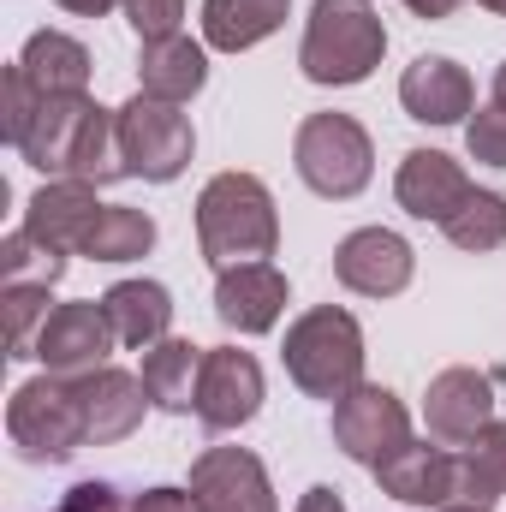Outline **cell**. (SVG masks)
<instances>
[{"label": "cell", "instance_id": "obj_2", "mask_svg": "<svg viewBox=\"0 0 506 512\" xmlns=\"http://www.w3.org/2000/svg\"><path fill=\"white\" fill-rule=\"evenodd\" d=\"M197 251L215 274L239 262H268L280 251L274 191L256 173H215L197 191Z\"/></svg>", "mask_w": 506, "mask_h": 512}, {"label": "cell", "instance_id": "obj_24", "mask_svg": "<svg viewBox=\"0 0 506 512\" xmlns=\"http://www.w3.org/2000/svg\"><path fill=\"white\" fill-rule=\"evenodd\" d=\"M18 66L30 72V84L42 96H84L90 90V48L66 30H36L18 54Z\"/></svg>", "mask_w": 506, "mask_h": 512}, {"label": "cell", "instance_id": "obj_26", "mask_svg": "<svg viewBox=\"0 0 506 512\" xmlns=\"http://www.w3.org/2000/svg\"><path fill=\"white\" fill-rule=\"evenodd\" d=\"M459 251L483 256V251H501L506 245V197L501 191H483V185H471V197L453 209V221L441 227Z\"/></svg>", "mask_w": 506, "mask_h": 512}, {"label": "cell", "instance_id": "obj_39", "mask_svg": "<svg viewBox=\"0 0 506 512\" xmlns=\"http://www.w3.org/2000/svg\"><path fill=\"white\" fill-rule=\"evenodd\" d=\"M477 6H489V12H501L506 18V0H477Z\"/></svg>", "mask_w": 506, "mask_h": 512}, {"label": "cell", "instance_id": "obj_12", "mask_svg": "<svg viewBox=\"0 0 506 512\" xmlns=\"http://www.w3.org/2000/svg\"><path fill=\"white\" fill-rule=\"evenodd\" d=\"M417 274V251L393 227H358L334 245V280L358 298H399Z\"/></svg>", "mask_w": 506, "mask_h": 512}, {"label": "cell", "instance_id": "obj_7", "mask_svg": "<svg viewBox=\"0 0 506 512\" xmlns=\"http://www.w3.org/2000/svg\"><path fill=\"white\" fill-rule=\"evenodd\" d=\"M114 126H120L126 179H143V185H173L197 155V131H191V114H179V102H155L137 90L126 108H114Z\"/></svg>", "mask_w": 506, "mask_h": 512}, {"label": "cell", "instance_id": "obj_22", "mask_svg": "<svg viewBox=\"0 0 506 512\" xmlns=\"http://www.w3.org/2000/svg\"><path fill=\"white\" fill-rule=\"evenodd\" d=\"M203 352H209V346H191V340H179V334H167V340H155V346L143 352V393H149L155 411H167V417L197 411Z\"/></svg>", "mask_w": 506, "mask_h": 512}, {"label": "cell", "instance_id": "obj_28", "mask_svg": "<svg viewBox=\"0 0 506 512\" xmlns=\"http://www.w3.org/2000/svg\"><path fill=\"white\" fill-rule=\"evenodd\" d=\"M48 292L54 286H0V304H6V358H36V334L48 322Z\"/></svg>", "mask_w": 506, "mask_h": 512}, {"label": "cell", "instance_id": "obj_10", "mask_svg": "<svg viewBox=\"0 0 506 512\" xmlns=\"http://www.w3.org/2000/svg\"><path fill=\"white\" fill-rule=\"evenodd\" d=\"M256 411H262V364L239 346H209L203 382H197V423L209 435H233Z\"/></svg>", "mask_w": 506, "mask_h": 512}, {"label": "cell", "instance_id": "obj_4", "mask_svg": "<svg viewBox=\"0 0 506 512\" xmlns=\"http://www.w3.org/2000/svg\"><path fill=\"white\" fill-rule=\"evenodd\" d=\"M387 54V24L370 0H316L298 42V72L322 90L364 84Z\"/></svg>", "mask_w": 506, "mask_h": 512}, {"label": "cell", "instance_id": "obj_25", "mask_svg": "<svg viewBox=\"0 0 506 512\" xmlns=\"http://www.w3.org/2000/svg\"><path fill=\"white\" fill-rule=\"evenodd\" d=\"M149 251H155V221L143 209H126V203H108L96 233H90V245H84L90 262H137Z\"/></svg>", "mask_w": 506, "mask_h": 512}, {"label": "cell", "instance_id": "obj_13", "mask_svg": "<svg viewBox=\"0 0 506 512\" xmlns=\"http://www.w3.org/2000/svg\"><path fill=\"white\" fill-rule=\"evenodd\" d=\"M191 495L203 512H280L268 465L251 447H209L191 459Z\"/></svg>", "mask_w": 506, "mask_h": 512}, {"label": "cell", "instance_id": "obj_40", "mask_svg": "<svg viewBox=\"0 0 506 512\" xmlns=\"http://www.w3.org/2000/svg\"><path fill=\"white\" fill-rule=\"evenodd\" d=\"M441 512H459V507H441Z\"/></svg>", "mask_w": 506, "mask_h": 512}, {"label": "cell", "instance_id": "obj_34", "mask_svg": "<svg viewBox=\"0 0 506 512\" xmlns=\"http://www.w3.org/2000/svg\"><path fill=\"white\" fill-rule=\"evenodd\" d=\"M131 512H203V507H197V495H191V489H173V483H161V489H143V495H131Z\"/></svg>", "mask_w": 506, "mask_h": 512}, {"label": "cell", "instance_id": "obj_19", "mask_svg": "<svg viewBox=\"0 0 506 512\" xmlns=\"http://www.w3.org/2000/svg\"><path fill=\"white\" fill-rule=\"evenodd\" d=\"M78 405H84L90 447H114V441H126L131 429L143 423L149 393H143V376L108 364V370H96V376H78Z\"/></svg>", "mask_w": 506, "mask_h": 512}, {"label": "cell", "instance_id": "obj_37", "mask_svg": "<svg viewBox=\"0 0 506 512\" xmlns=\"http://www.w3.org/2000/svg\"><path fill=\"white\" fill-rule=\"evenodd\" d=\"M405 6H411L417 18H453V12H459L465 0H405Z\"/></svg>", "mask_w": 506, "mask_h": 512}, {"label": "cell", "instance_id": "obj_38", "mask_svg": "<svg viewBox=\"0 0 506 512\" xmlns=\"http://www.w3.org/2000/svg\"><path fill=\"white\" fill-rule=\"evenodd\" d=\"M495 102L506 108V60H501V72H495Z\"/></svg>", "mask_w": 506, "mask_h": 512}, {"label": "cell", "instance_id": "obj_1", "mask_svg": "<svg viewBox=\"0 0 506 512\" xmlns=\"http://www.w3.org/2000/svg\"><path fill=\"white\" fill-rule=\"evenodd\" d=\"M18 155L36 173H48V179H84V185L126 179L114 108H102L90 90L84 96H42V108H36V120L24 131Z\"/></svg>", "mask_w": 506, "mask_h": 512}, {"label": "cell", "instance_id": "obj_27", "mask_svg": "<svg viewBox=\"0 0 506 512\" xmlns=\"http://www.w3.org/2000/svg\"><path fill=\"white\" fill-rule=\"evenodd\" d=\"M60 274H66V251L42 245L24 227L0 245V286H60Z\"/></svg>", "mask_w": 506, "mask_h": 512}, {"label": "cell", "instance_id": "obj_29", "mask_svg": "<svg viewBox=\"0 0 506 512\" xmlns=\"http://www.w3.org/2000/svg\"><path fill=\"white\" fill-rule=\"evenodd\" d=\"M0 96H6V102H0V137L18 149V143H24V131H30V120H36V108H42V90H36V84H30V72L12 60V66H6V84H0Z\"/></svg>", "mask_w": 506, "mask_h": 512}, {"label": "cell", "instance_id": "obj_17", "mask_svg": "<svg viewBox=\"0 0 506 512\" xmlns=\"http://www.w3.org/2000/svg\"><path fill=\"white\" fill-rule=\"evenodd\" d=\"M292 304V286L274 262H239V268H221L215 280V316L233 328V334H268Z\"/></svg>", "mask_w": 506, "mask_h": 512}, {"label": "cell", "instance_id": "obj_32", "mask_svg": "<svg viewBox=\"0 0 506 512\" xmlns=\"http://www.w3.org/2000/svg\"><path fill=\"white\" fill-rule=\"evenodd\" d=\"M54 512H131V501L114 489V483L84 477V483H72V489L60 495V507H54Z\"/></svg>", "mask_w": 506, "mask_h": 512}, {"label": "cell", "instance_id": "obj_8", "mask_svg": "<svg viewBox=\"0 0 506 512\" xmlns=\"http://www.w3.org/2000/svg\"><path fill=\"white\" fill-rule=\"evenodd\" d=\"M114 346H120V334H114L102 298L54 304L48 322H42V334H36V358H42V370H48V376H72V382L108 370Z\"/></svg>", "mask_w": 506, "mask_h": 512}, {"label": "cell", "instance_id": "obj_6", "mask_svg": "<svg viewBox=\"0 0 506 512\" xmlns=\"http://www.w3.org/2000/svg\"><path fill=\"white\" fill-rule=\"evenodd\" d=\"M292 167L316 197L346 203L376 179V143L352 114H310L292 137Z\"/></svg>", "mask_w": 506, "mask_h": 512}, {"label": "cell", "instance_id": "obj_31", "mask_svg": "<svg viewBox=\"0 0 506 512\" xmlns=\"http://www.w3.org/2000/svg\"><path fill=\"white\" fill-rule=\"evenodd\" d=\"M120 12L137 30V42H167L185 24V0H120Z\"/></svg>", "mask_w": 506, "mask_h": 512}, {"label": "cell", "instance_id": "obj_18", "mask_svg": "<svg viewBox=\"0 0 506 512\" xmlns=\"http://www.w3.org/2000/svg\"><path fill=\"white\" fill-rule=\"evenodd\" d=\"M376 483H381V495H393L405 507L441 512L447 495H453V447H441V441H405V447H393L376 465Z\"/></svg>", "mask_w": 506, "mask_h": 512}, {"label": "cell", "instance_id": "obj_36", "mask_svg": "<svg viewBox=\"0 0 506 512\" xmlns=\"http://www.w3.org/2000/svg\"><path fill=\"white\" fill-rule=\"evenodd\" d=\"M60 12H72V18H102V12H114L120 0H54Z\"/></svg>", "mask_w": 506, "mask_h": 512}, {"label": "cell", "instance_id": "obj_20", "mask_svg": "<svg viewBox=\"0 0 506 512\" xmlns=\"http://www.w3.org/2000/svg\"><path fill=\"white\" fill-rule=\"evenodd\" d=\"M137 78H143V96L155 102H191L203 84H209V42H191L185 30L167 36V42H143L137 54Z\"/></svg>", "mask_w": 506, "mask_h": 512}, {"label": "cell", "instance_id": "obj_3", "mask_svg": "<svg viewBox=\"0 0 506 512\" xmlns=\"http://www.w3.org/2000/svg\"><path fill=\"white\" fill-rule=\"evenodd\" d=\"M280 364H286V382L298 387L304 399L340 405L352 387H364V328H358V316L340 310V304L304 310L286 328Z\"/></svg>", "mask_w": 506, "mask_h": 512}, {"label": "cell", "instance_id": "obj_15", "mask_svg": "<svg viewBox=\"0 0 506 512\" xmlns=\"http://www.w3.org/2000/svg\"><path fill=\"white\" fill-rule=\"evenodd\" d=\"M96 191L102 185H84V179H48L24 203V233H36L42 245H54V251H66V256H84L102 209H108Z\"/></svg>", "mask_w": 506, "mask_h": 512}, {"label": "cell", "instance_id": "obj_9", "mask_svg": "<svg viewBox=\"0 0 506 512\" xmlns=\"http://www.w3.org/2000/svg\"><path fill=\"white\" fill-rule=\"evenodd\" d=\"M405 441H411V411H405V399H399L393 387L364 382L334 405V447H340L352 465L376 471L381 459H387L393 447H405Z\"/></svg>", "mask_w": 506, "mask_h": 512}, {"label": "cell", "instance_id": "obj_35", "mask_svg": "<svg viewBox=\"0 0 506 512\" xmlns=\"http://www.w3.org/2000/svg\"><path fill=\"white\" fill-rule=\"evenodd\" d=\"M298 512H346V501H340V489H328V483H310V489L298 495Z\"/></svg>", "mask_w": 506, "mask_h": 512}, {"label": "cell", "instance_id": "obj_16", "mask_svg": "<svg viewBox=\"0 0 506 512\" xmlns=\"http://www.w3.org/2000/svg\"><path fill=\"white\" fill-rule=\"evenodd\" d=\"M393 197H399V209H405L411 221L447 227L453 209L471 197V179H465V167H459L453 155H441V149H411V155L399 161V173H393Z\"/></svg>", "mask_w": 506, "mask_h": 512}, {"label": "cell", "instance_id": "obj_21", "mask_svg": "<svg viewBox=\"0 0 506 512\" xmlns=\"http://www.w3.org/2000/svg\"><path fill=\"white\" fill-rule=\"evenodd\" d=\"M102 310H108L120 346H131V352H149L155 340L173 334V292L161 280H114L102 292Z\"/></svg>", "mask_w": 506, "mask_h": 512}, {"label": "cell", "instance_id": "obj_30", "mask_svg": "<svg viewBox=\"0 0 506 512\" xmlns=\"http://www.w3.org/2000/svg\"><path fill=\"white\" fill-rule=\"evenodd\" d=\"M465 149H471V161L506 173V108L501 102H489V108H477V114L465 120Z\"/></svg>", "mask_w": 506, "mask_h": 512}, {"label": "cell", "instance_id": "obj_11", "mask_svg": "<svg viewBox=\"0 0 506 512\" xmlns=\"http://www.w3.org/2000/svg\"><path fill=\"white\" fill-rule=\"evenodd\" d=\"M489 423H495V376H489V370L453 364V370H441V376L429 382V393H423V429H429V441L465 447V441H477Z\"/></svg>", "mask_w": 506, "mask_h": 512}, {"label": "cell", "instance_id": "obj_5", "mask_svg": "<svg viewBox=\"0 0 506 512\" xmlns=\"http://www.w3.org/2000/svg\"><path fill=\"white\" fill-rule=\"evenodd\" d=\"M6 435H12L24 465H66L78 447H90L78 382L72 376H48V370L36 382H24L12 393V405H6Z\"/></svg>", "mask_w": 506, "mask_h": 512}, {"label": "cell", "instance_id": "obj_23", "mask_svg": "<svg viewBox=\"0 0 506 512\" xmlns=\"http://www.w3.org/2000/svg\"><path fill=\"white\" fill-rule=\"evenodd\" d=\"M292 0H203V42L215 54H245L286 24Z\"/></svg>", "mask_w": 506, "mask_h": 512}, {"label": "cell", "instance_id": "obj_14", "mask_svg": "<svg viewBox=\"0 0 506 512\" xmlns=\"http://www.w3.org/2000/svg\"><path fill=\"white\" fill-rule=\"evenodd\" d=\"M399 108L417 120V126H465L477 114V90H471V72L447 54H417L405 72H399Z\"/></svg>", "mask_w": 506, "mask_h": 512}, {"label": "cell", "instance_id": "obj_33", "mask_svg": "<svg viewBox=\"0 0 506 512\" xmlns=\"http://www.w3.org/2000/svg\"><path fill=\"white\" fill-rule=\"evenodd\" d=\"M465 453H471V465H477V471H483V477L506 495V423H501V417H495L477 441H465Z\"/></svg>", "mask_w": 506, "mask_h": 512}]
</instances>
